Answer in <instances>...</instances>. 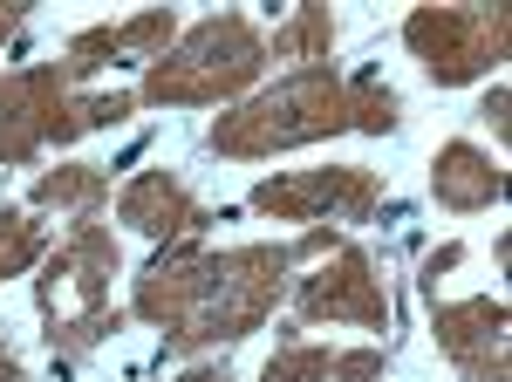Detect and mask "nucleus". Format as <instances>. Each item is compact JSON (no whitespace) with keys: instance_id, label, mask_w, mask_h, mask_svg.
Instances as JSON below:
<instances>
[{"instance_id":"nucleus-20","label":"nucleus","mask_w":512,"mask_h":382,"mask_svg":"<svg viewBox=\"0 0 512 382\" xmlns=\"http://www.w3.org/2000/svg\"><path fill=\"white\" fill-rule=\"evenodd\" d=\"M478 116H485V123H492V137L506 144V137H512V89H506V82H492V89H485V110H478Z\"/></svg>"},{"instance_id":"nucleus-8","label":"nucleus","mask_w":512,"mask_h":382,"mask_svg":"<svg viewBox=\"0 0 512 382\" xmlns=\"http://www.w3.org/2000/svg\"><path fill=\"white\" fill-rule=\"evenodd\" d=\"M315 321H342V328H369V335L390 328V294L362 246H342L308 280H294V328H315Z\"/></svg>"},{"instance_id":"nucleus-5","label":"nucleus","mask_w":512,"mask_h":382,"mask_svg":"<svg viewBox=\"0 0 512 382\" xmlns=\"http://www.w3.org/2000/svg\"><path fill=\"white\" fill-rule=\"evenodd\" d=\"M267 69V35L246 14H212L144 69L137 103H239Z\"/></svg>"},{"instance_id":"nucleus-18","label":"nucleus","mask_w":512,"mask_h":382,"mask_svg":"<svg viewBox=\"0 0 512 382\" xmlns=\"http://www.w3.org/2000/svg\"><path fill=\"white\" fill-rule=\"evenodd\" d=\"M390 369V348H342L335 355V382H376Z\"/></svg>"},{"instance_id":"nucleus-21","label":"nucleus","mask_w":512,"mask_h":382,"mask_svg":"<svg viewBox=\"0 0 512 382\" xmlns=\"http://www.w3.org/2000/svg\"><path fill=\"white\" fill-rule=\"evenodd\" d=\"M458 260H465V246H458V239H451V246H437L431 260H424V280H417V287H424V301H437V280L458 267Z\"/></svg>"},{"instance_id":"nucleus-10","label":"nucleus","mask_w":512,"mask_h":382,"mask_svg":"<svg viewBox=\"0 0 512 382\" xmlns=\"http://www.w3.org/2000/svg\"><path fill=\"white\" fill-rule=\"evenodd\" d=\"M178 41V14L171 7H144V14H130V21H103V28H82V35H69V48H62V62L82 76H96V69H110V62H158L164 48Z\"/></svg>"},{"instance_id":"nucleus-14","label":"nucleus","mask_w":512,"mask_h":382,"mask_svg":"<svg viewBox=\"0 0 512 382\" xmlns=\"http://www.w3.org/2000/svg\"><path fill=\"white\" fill-rule=\"evenodd\" d=\"M35 212H76V219H96V205L110 198V171L103 164H55L35 178Z\"/></svg>"},{"instance_id":"nucleus-4","label":"nucleus","mask_w":512,"mask_h":382,"mask_svg":"<svg viewBox=\"0 0 512 382\" xmlns=\"http://www.w3.org/2000/svg\"><path fill=\"white\" fill-rule=\"evenodd\" d=\"M137 110V89H110V96H76V69L69 62H35L0 76V164L21 171L35 164L41 144H76L89 130H110Z\"/></svg>"},{"instance_id":"nucleus-6","label":"nucleus","mask_w":512,"mask_h":382,"mask_svg":"<svg viewBox=\"0 0 512 382\" xmlns=\"http://www.w3.org/2000/svg\"><path fill=\"white\" fill-rule=\"evenodd\" d=\"M403 48L424 62L437 89L492 76L512 55V14L506 7H410L403 14Z\"/></svg>"},{"instance_id":"nucleus-17","label":"nucleus","mask_w":512,"mask_h":382,"mask_svg":"<svg viewBox=\"0 0 512 382\" xmlns=\"http://www.w3.org/2000/svg\"><path fill=\"white\" fill-rule=\"evenodd\" d=\"M335 355H342V348L280 342V348H274V362L260 369V382H335Z\"/></svg>"},{"instance_id":"nucleus-23","label":"nucleus","mask_w":512,"mask_h":382,"mask_svg":"<svg viewBox=\"0 0 512 382\" xmlns=\"http://www.w3.org/2000/svg\"><path fill=\"white\" fill-rule=\"evenodd\" d=\"M171 382H239L226 362H198V369H185V376H171Z\"/></svg>"},{"instance_id":"nucleus-7","label":"nucleus","mask_w":512,"mask_h":382,"mask_svg":"<svg viewBox=\"0 0 512 382\" xmlns=\"http://www.w3.org/2000/svg\"><path fill=\"white\" fill-rule=\"evenodd\" d=\"M246 205H253L260 219H287V226H308V219H342V226H362V219H376V205H383V178H376L369 164L280 171V178H260Z\"/></svg>"},{"instance_id":"nucleus-16","label":"nucleus","mask_w":512,"mask_h":382,"mask_svg":"<svg viewBox=\"0 0 512 382\" xmlns=\"http://www.w3.org/2000/svg\"><path fill=\"white\" fill-rule=\"evenodd\" d=\"M41 253H48V226L21 205H0V280L41 267Z\"/></svg>"},{"instance_id":"nucleus-9","label":"nucleus","mask_w":512,"mask_h":382,"mask_svg":"<svg viewBox=\"0 0 512 382\" xmlns=\"http://www.w3.org/2000/svg\"><path fill=\"white\" fill-rule=\"evenodd\" d=\"M506 301L472 294V301H431V335L472 382H512V335Z\"/></svg>"},{"instance_id":"nucleus-15","label":"nucleus","mask_w":512,"mask_h":382,"mask_svg":"<svg viewBox=\"0 0 512 382\" xmlns=\"http://www.w3.org/2000/svg\"><path fill=\"white\" fill-rule=\"evenodd\" d=\"M396 123H403V103H396V89L376 69H362V76H349V130H362V137H390Z\"/></svg>"},{"instance_id":"nucleus-24","label":"nucleus","mask_w":512,"mask_h":382,"mask_svg":"<svg viewBox=\"0 0 512 382\" xmlns=\"http://www.w3.org/2000/svg\"><path fill=\"white\" fill-rule=\"evenodd\" d=\"M0 382H28V376H21V355H14L7 342H0Z\"/></svg>"},{"instance_id":"nucleus-12","label":"nucleus","mask_w":512,"mask_h":382,"mask_svg":"<svg viewBox=\"0 0 512 382\" xmlns=\"http://www.w3.org/2000/svg\"><path fill=\"white\" fill-rule=\"evenodd\" d=\"M431 198L444 205V212H485V205L506 198V171L478 151V144L451 137V144L431 157Z\"/></svg>"},{"instance_id":"nucleus-1","label":"nucleus","mask_w":512,"mask_h":382,"mask_svg":"<svg viewBox=\"0 0 512 382\" xmlns=\"http://www.w3.org/2000/svg\"><path fill=\"white\" fill-rule=\"evenodd\" d=\"M287 273H294V246H280V239L274 246H198V239H178L137 273L130 314L151 321L164 335V348H178V355L226 348L274 321V307L294 287Z\"/></svg>"},{"instance_id":"nucleus-22","label":"nucleus","mask_w":512,"mask_h":382,"mask_svg":"<svg viewBox=\"0 0 512 382\" xmlns=\"http://www.w3.org/2000/svg\"><path fill=\"white\" fill-rule=\"evenodd\" d=\"M28 21V0H0V48L14 41V28Z\"/></svg>"},{"instance_id":"nucleus-2","label":"nucleus","mask_w":512,"mask_h":382,"mask_svg":"<svg viewBox=\"0 0 512 382\" xmlns=\"http://www.w3.org/2000/svg\"><path fill=\"white\" fill-rule=\"evenodd\" d=\"M123 273V246L110 226L76 219L48 253H41V280H35V307H41V342L62 362H82L103 335H117L123 307H110V280Z\"/></svg>"},{"instance_id":"nucleus-11","label":"nucleus","mask_w":512,"mask_h":382,"mask_svg":"<svg viewBox=\"0 0 512 382\" xmlns=\"http://www.w3.org/2000/svg\"><path fill=\"white\" fill-rule=\"evenodd\" d=\"M117 219L130 232H144V239H164V246H178V239H192L198 226H212V212L198 205V191L185 185L178 171H137V178L117 191Z\"/></svg>"},{"instance_id":"nucleus-13","label":"nucleus","mask_w":512,"mask_h":382,"mask_svg":"<svg viewBox=\"0 0 512 382\" xmlns=\"http://www.w3.org/2000/svg\"><path fill=\"white\" fill-rule=\"evenodd\" d=\"M328 48H335V14H328V0H301V7H294V14L274 28L267 62H301V69H321V62H328Z\"/></svg>"},{"instance_id":"nucleus-3","label":"nucleus","mask_w":512,"mask_h":382,"mask_svg":"<svg viewBox=\"0 0 512 382\" xmlns=\"http://www.w3.org/2000/svg\"><path fill=\"white\" fill-rule=\"evenodd\" d=\"M349 130V76H335L328 62L321 69H294L260 96H239L226 116H212L205 130V151L212 157H280L321 144V137H342Z\"/></svg>"},{"instance_id":"nucleus-19","label":"nucleus","mask_w":512,"mask_h":382,"mask_svg":"<svg viewBox=\"0 0 512 382\" xmlns=\"http://www.w3.org/2000/svg\"><path fill=\"white\" fill-rule=\"evenodd\" d=\"M349 239H342V226H308L301 239H294V267L301 260H328V253H342Z\"/></svg>"}]
</instances>
